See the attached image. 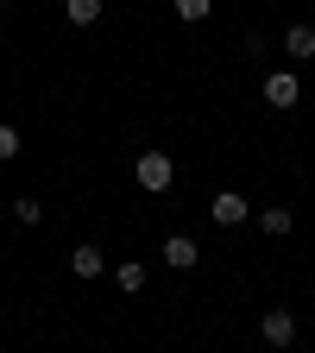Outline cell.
<instances>
[{
  "label": "cell",
  "mask_w": 315,
  "mask_h": 353,
  "mask_svg": "<svg viewBox=\"0 0 315 353\" xmlns=\"http://www.w3.org/2000/svg\"><path fill=\"white\" fill-rule=\"evenodd\" d=\"M132 176H139L145 196H164L176 183V164H170V152H139V158H132Z\"/></svg>",
  "instance_id": "cell-1"
},
{
  "label": "cell",
  "mask_w": 315,
  "mask_h": 353,
  "mask_svg": "<svg viewBox=\"0 0 315 353\" xmlns=\"http://www.w3.org/2000/svg\"><path fill=\"white\" fill-rule=\"evenodd\" d=\"M296 101H303V76H296V70H265V108L290 114Z\"/></svg>",
  "instance_id": "cell-2"
},
{
  "label": "cell",
  "mask_w": 315,
  "mask_h": 353,
  "mask_svg": "<svg viewBox=\"0 0 315 353\" xmlns=\"http://www.w3.org/2000/svg\"><path fill=\"white\" fill-rule=\"evenodd\" d=\"M208 214H214V228H240V221H252V202L240 190H214L208 196Z\"/></svg>",
  "instance_id": "cell-3"
},
{
  "label": "cell",
  "mask_w": 315,
  "mask_h": 353,
  "mask_svg": "<svg viewBox=\"0 0 315 353\" xmlns=\"http://www.w3.org/2000/svg\"><path fill=\"white\" fill-rule=\"evenodd\" d=\"M258 334H265V347H290V341H296V316L272 303V309L258 316Z\"/></svg>",
  "instance_id": "cell-4"
},
{
  "label": "cell",
  "mask_w": 315,
  "mask_h": 353,
  "mask_svg": "<svg viewBox=\"0 0 315 353\" xmlns=\"http://www.w3.org/2000/svg\"><path fill=\"white\" fill-rule=\"evenodd\" d=\"M70 272H76V278H101V272H108V252H101L95 240L70 246Z\"/></svg>",
  "instance_id": "cell-5"
},
{
  "label": "cell",
  "mask_w": 315,
  "mask_h": 353,
  "mask_svg": "<svg viewBox=\"0 0 315 353\" xmlns=\"http://www.w3.org/2000/svg\"><path fill=\"white\" fill-rule=\"evenodd\" d=\"M252 221H258V234H272V240H284V234L296 228V214H290L284 202H265V208H252Z\"/></svg>",
  "instance_id": "cell-6"
},
{
  "label": "cell",
  "mask_w": 315,
  "mask_h": 353,
  "mask_svg": "<svg viewBox=\"0 0 315 353\" xmlns=\"http://www.w3.org/2000/svg\"><path fill=\"white\" fill-rule=\"evenodd\" d=\"M196 259H202V246H196L190 234H170V240H164V265H170V272H190Z\"/></svg>",
  "instance_id": "cell-7"
},
{
  "label": "cell",
  "mask_w": 315,
  "mask_h": 353,
  "mask_svg": "<svg viewBox=\"0 0 315 353\" xmlns=\"http://www.w3.org/2000/svg\"><path fill=\"white\" fill-rule=\"evenodd\" d=\"M284 57L290 63H315V26H290L284 32Z\"/></svg>",
  "instance_id": "cell-8"
},
{
  "label": "cell",
  "mask_w": 315,
  "mask_h": 353,
  "mask_svg": "<svg viewBox=\"0 0 315 353\" xmlns=\"http://www.w3.org/2000/svg\"><path fill=\"white\" fill-rule=\"evenodd\" d=\"M114 284H120L126 296H139V290H145V265H139V259H120V265H114Z\"/></svg>",
  "instance_id": "cell-9"
},
{
  "label": "cell",
  "mask_w": 315,
  "mask_h": 353,
  "mask_svg": "<svg viewBox=\"0 0 315 353\" xmlns=\"http://www.w3.org/2000/svg\"><path fill=\"white\" fill-rule=\"evenodd\" d=\"M101 7H108V0H63V19H70V26H95Z\"/></svg>",
  "instance_id": "cell-10"
},
{
  "label": "cell",
  "mask_w": 315,
  "mask_h": 353,
  "mask_svg": "<svg viewBox=\"0 0 315 353\" xmlns=\"http://www.w3.org/2000/svg\"><path fill=\"white\" fill-rule=\"evenodd\" d=\"M13 221H19V228H38V221H44V202L38 196H13Z\"/></svg>",
  "instance_id": "cell-11"
},
{
  "label": "cell",
  "mask_w": 315,
  "mask_h": 353,
  "mask_svg": "<svg viewBox=\"0 0 315 353\" xmlns=\"http://www.w3.org/2000/svg\"><path fill=\"white\" fill-rule=\"evenodd\" d=\"M26 152V139H19V126H7V120H0V164H13Z\"/></svg>",
  "instance_id": "cell-12"
},
{
  "label": "cell",
  "mask_w": 315,
  "mask_h": 353,
  "mask_svg": "<svg viewBox=\"0 0 315 353\" xmlns=\"http://www.w3.org/2000/svg\"><path fill=\"white\" fill-rule=\"evenodd\" d=\"M214 13V0H176V19H183V26H202Z\"/></svg>",
  "instance_id": "cell-13"
},
{
  "label": "cell",
  "mask_w": 315,
  "mask_h": 353,
  "mask_svg": "<svg viewBox=\"0 0 315 353\" xmlns=\"http://www.w3.org/2000/svg\"><path fill=\"white\" fill-rule=\"evenodd\" d=\"M0 7H7V0H0Z\"/></svg>",
  "instance_id": "cell-14"
}]
</instances>
